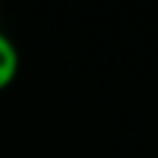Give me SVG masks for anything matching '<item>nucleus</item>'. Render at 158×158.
<instances>
[{
    "instance_id": "1",
    "label": "nucleus",
    "mask_w": 158,
    "mask_h": 158,
    "mask_svg": "<svg viewBox=\"0 0 158 158\" xmlns=\"http://www.w3.org/2000/svg\"><path fill=\"white\" fill-rule=\"evenodd\" d=\"M17 72H20V52L10 40V35L0 30V91H5L17 79Z\"/></svg>"
}]
</instances>
